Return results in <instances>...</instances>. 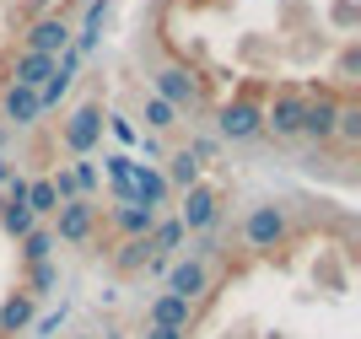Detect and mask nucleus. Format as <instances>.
I'll use <instances>...</instances> for the list:
<instances>
[{"mask_svg": "<svg viewBox=\"0 0 361 339\" xmlns=\"http://www.w3.org/2000/svg\"><path fill=\"white\" fill-rule=\"evenodd\" d=\"M286 237H291V210L286 205H254L248 210V221H243V248L248 253H275V248H286Z\"/></svg>", "mask_w": 361, "mask_h": 339, "instance_id": "obj_1", "label": "nucleus"}, {"mask_svg": "<svg viewBox=\"0 0 361 339\" xmlns=\"http://www.w3.org/2000/svg\"><path fill=\"white\" fill-rule=\"evenodd\" d=\"M151 87H157V97H162L167 108H178V113L205 108V81H200L189 65H157V70H151Z\"/></svg>", "mask_w": 361, "mask_h": 339, "instance_id": "obj_2", "label": "nucleus"}, {"mask_svg": "<svg viewBox=\"0 0 361 339\" xmlns=\"http://www.w3.org/2000/svg\"><path fill=\"white\" fill-rule=\"evenodd\" d=\"M216 130H221V140H254V135H264V108L243 92V97L216 108Z\"/></svg>", "mask_w": 361, "mask_h": 339, "instance_id": "obj_3", "label": "nucleus"}, {"mask_svg": "<svg viewBox=\"0 0 361 339\" xmlns=\"http://www.w3.org/2000/svg\"><path fill=\"white\" fill-rule=\"evenodd\" d=\"M216 221H221V189H211V183L183 189V210H178L183 232H211Z\"/></svg>", "mask_w": 361, "mask_h": 339, "instance_id": "obj_4", "label": "nucleus"}, {"mask_svg": "<svg viewBox=\"0 0 361 339\" xmlns=\"http://www.w3.org/2000/svg\"><path fill=\"white\" fill-rule=\"evenodd\" d=\"M92 232H97V205H92V199L75 194V199H65V205L54 210V237H60V242H75V248H81V242H92Z\"/></svg>", "mask_w": 361, "mask_h": 339, "instance_id": "obj_5", "label": "nucleus"}, {"mask_svg": "<svg viewBox=\"0 0 361 339\" xmlns=\"http://www.w3.org/2000/svg\"><path fill=\"white\" fill-rule=\"evenodd\" d=\"M307 108H302V135L318 140V146H329L334 140V124H340V97L334 92H302Z\"/></svg>", "mask_w": 361, "mask_h": 339, "instance_id": "obj_6", "label": "nucleus"}, {"mask_svg": "<svg viewBox=\"0 0 361 339\" xmlns=\"http://www.w3.org/2000/svg\"><path fill=\"white\" fill-rule=\"evenodd\" d=\"M302 108H307L302 92H275V103L264 108V135H275V140H297V135H302Z\"/></svg>", "mask_w": 361, "mask_h": 339, "instance_id": "obj_7", "label": "nucleus"}, {"mask_svg": "<svg viewBox=\"0 0 361 339\" xmlns=\"http://www.w3.org/2000/svg\"><path fill=\"white\" fill-rule=\"evenodd\" d=\"M103 118H108L103 103H81L71 118H65V146H71L75 156H87V151L103 140Z\"/></svg>", "mask_w": 361, "mask_h": 339, "instance_id": "obj_8", "label": "nucleus"}, {"mask_svg": "<svg viewBox=\"0 0 361 339\" xmlns=\"http://www.w3.org/2000/svg\"><path fill=\"white\" fill-rule=\"evenodd\" d=\"M205 291H211V264H205V259H183V264L167 269V296H178V302H200Z\"/></svg>", "mask_w": 361, "mask_h": 339, "instance_id": "obj_9", "label": "nucleus"}, {"mask_svg": "<svg viewBox=\"0 0 361 339\" xmlns=\"http://www.w3.org/2000/svg\"><path fill=\"white\" fill-rule=\"evenodd\" d=\"M22 49H32V54H49V59H60L65 49H71V27H65L60 16H38L27 27V44Z\"/></svg>", "mask_w": 361, "mask_h": 339, "instance_id": "obj_10", "label": "nucleus"}, {"mask_svg": "<svg viewBox=\"0 0 361 339\" xmlns=\"http://www.w3.org/2000/svg\"><path fill=\"white\" fill-rule=\"evenodd\" d=\"M167 178L157 173V167H146V162H135V173H130V205H146V210H157V205H167Z\"/></svg>", "mask_w": 361, "mask_h": 339, "instance_id": "obj_11", "label": "nucleus"}, {"mask_svg": "<svg viewBox=\"0 0 361 339\" xmlns=\"http://www.w3.org/2000/svg\"><path fill=\"white\" fill-rule=\"evenodd\" d=\"M49 75H54V59H49V54H32V49H22V54L11 59V87H32V92H38Z\"/></svg>", "mask_w": 361, "mask_h": 339, "instance_id": "obj_12", "label": "nucleus"}, {"mask_svg": "<svg viewBox=\"0 0 361 339\" xmlns=\"http://www.w3.org/2000/svg\"><path fill=\"white\" fill-rule=\"evenodd\" d=\"M146 323H157V328H189V323H195V302H178V296L162 291L157 302H151Z\"/></svg>", "mask_w": 361, "mask_h": 339, "instance_id": "obj_13", "label": "nucleus"}, {"mask_svg": "<svg viewBox=\"0 0 361 339\" xmlns=\"http://www.w3.org/2000/svg\"><path fill=\"white\" fill-rule=\"evenodd\" d=\"M6 124H16V130H22V124H38V118H44V108H38V92L32 87H6Z\"/></svg>", "mask_w": 361, "mask_h": 339, "instance_id": "obj_14", "label": "nucleus"}, {"mask_svg": "<svg viewBox=\"0 0 361 339\" xmlns=\"http://www.w3.org/2000/svg\"><path fill=\"white\" fill-rule=\"evenodd\" d=\"M146 264H151V237H124L114 248V269L119 275H140Z\"/></svg>", "mask_w": 361, "mask_h": 339, "instance_id": "obj_15", "label": "nucleus"}, {"mask_svg": "<svg viewBox=\"0 0 361 339\" xmlns=\"http://www.w3.org/2000/svg\"><path fill=\"white\" fill-rule=\"evenodd\" d=\"M167 189H195V183H200V162H195V156H189V146H178V151H173V156H167Z\"/></svg>", "mask_w": 361, "mask_h": 339, "instance_id": "obj_16", "label": "nucleus"}, {"mask_svg": "<svg viewBox=\"0 0 361 339\" xmlns=\"http://www.w3.org/2000/svg\"><path fill=\"white\" fill-rule=\"evenodd\" d=\"M114 226H119L124 237H146L151 226H157V210H146V205H114Z\"/></svg>", "mask_w": 361, "mask_h": 339, "instance_id": "obj_17", "label": "nucleus"}, {"mask_svg": "<svg viewBox=\"0 0 361 339\" xmlns=\"http://www.w3.org/2000/svg\"><path fill=\"white\" fill-rule=\"evenodd\" d=\"M32 323V296H6L0 302V334H16V328H27Z\"/></svg>", "mask_w": 361, "mask_h": 339, "instance_id": "obj_18", "label": "nucleus"}, {"mask_svg": "<svg viewBox=\"0 0 361 339\" xmlns=\"http://www.w3.org/2000/svg\"><path fill=\"white\" fill-rule=\"evenodd\" d=\"M146 237H151V253H157V259H167V253L183 242V226H178V216H157V226H151Z\"/></svg>", "mask_w": 361, "mask_h": 339, "instance_id": "obj_19", "label": "nucleus"}, {"mask_svg": "<svg viewBox=\"0 0 361 339\" xmlns=\"http://www.w3.org/2000/svg\"><path fill=\"white\" fill-rule=\"evenodd\" d=\"M27 210H32V221L60 210V194H54V183H49V178H27Z\"/></svg>", "mask_w": 361, "mask_h": 339, "instance_id": "obj_20", "label": "nucleus"}, {"mask_svg": "<svg viewBox=\"0 0 361 339\" xmlns=\"http://www.w3.org/2000/svg\"><path fill=\"white\" fill-rule=\"evenodd\" d=\"M0 226H6V232L22 242V237H27L38 221H32V210H27V205H0Z\"/></svg>", "mask_w": 361, "mask_h": 339, "instance_id": "obj_21", "label": "nucleus"}, {"mask_svg": "<svg viewBox=\"0 0 361 339\" xmlns=\"http://www.w3.org/2000/svg\"><path fill=\"white\" fill-rule=\"evenodd\" d=\"M334 140H345V146H361V108H356V103H340V124H334Z\"/></svg>", "mask_w": 361, "mask_h": 339, "instance_id": "obj_22", "label": "nucleus"}, {"mask_svg": "<svg viewBox=\"0 0 361 339\" xmlns=\"http://www.w3.org/2000/svg\"><path fill=\"white\" fill-rule=\"evenodd\" d=\"M49 248H54V232H44V226H32V232L22 237V259H27V264H44Z\"/></svg>", "mask_w": 361, "mask_h": 339, "instance_id": "obj_23", "label": "nucleus"}, {"mask_svg": "<svg viewBox=\"0 0 361 339\" xmlns=\"http://www.w3.org/2000/svg\"><path fill=\"white\" fill-rule=\"evenodd\" d=\"M173 124H178V108H167L162 97L151 92V97H146V130H157V135H162V130H173Z\"/></svg>", "mask_w": 361, "mask_h": 339, "instance_id": "obj_24", "label": "nucleus"}, {"mask_svg": "<svg viewBox=\"0 0 361 339\" xmlns=\"http://www.w3.org/2000/svg\"><path fill=\"white\" fill-rule=\"evenodd\" d=\"M54 281H60V269L49 264V259H44V264H27V296H49Z\"/></svg>", "mask_w": 361, "mask_h": 339, "instance_id": "obj_25", "label": "nucleus"}, {"mask_svg": "<svg viewBox=\"0 0 361 339\" xmlns=\"http://www.w3.org/2000/svg\"><path fill=\"white\" fill-rule=\"evenodd\" d=\"M49 183H54V194H60V205H65V199H75V178L65 173V167H60L54 178H49Z\"/></svg>", "mask_w": 361, "mask_h": 339, "instance_id": "obj_26", "label": "nucleus"}, {"mask_svg": "<svg viewBox=\"0 0 361 339\" xmlns=\"http://www.w3.org/2000/svg\"><path fill=\"white\" fill-rule=\"evenodd\" d=\"M65 323V302H60V312H49V318H38V339H49L54 328Z\"/></svg>", "mask_w": 361, "mask_h": 339, "instance_id": "obj_27", "label": "nucleus"}, {"mask_svg": "<svg viewBox=\"0 0 361 339\" xmlns=\"http://www.w3.org/2000/svg\"><path fill=\"white\" fill-rule=\"evenodd\" d=\"M103 124H108V130H114V135H119L124 146H130V140H135V124H130V118H103Z\"/></svg>", "mask_w": 361, "mask_h": 339, "instance_id": "obj_28", "label": "nucleus"}, {"mask_svg": "<svg viewBox=\"0 0 361 339\" xmlns=\"http://www.w3.org/2000/svg\"><path fill=\"white\" fill-rule=\"evenodd\" d=\"M140 339H189V328H157V323H146V334Z\"/></svg>", "mask_w": 361, "mask_h": 339, "instance_id": "obj_29", "label": "nucleus"}, {"mask_svg": "<svg viewBox=\"0 0 361 339\" xmlns=\"http://www.w3.org/2000/svg\"><path fill=\"white\" fill-rule=\"evenodd\" d=\"M334 22H340V27H350V22H356V6H350V0H340V6H334Z\"/></svg>", "mask_w": 361, "mask_h": 339, "instance_id": "obj_30", "label": "nucleus"}, {"mask_svg": "<svg viewBox=\"0 0 361 339\" xmlns=\"http://www.w3.org/2000/svg\"><path fill=\"white\" fill-rule=\"evenodd\" d=\"M11 173H16V167H11V162H6V156H0V183H6V178H11Z\"/></svg>", "mask_w": 361, "mask_h": 339, "instance_id": "obj_31", "label": "nucleus"}, {"mask_svg": "<svg viewBox=\"0 0 361 339\" xmlns=\"http://www.w3.org/2000/svg\"><path fill=\"white\" fill-rule=\"evenodd\" d=\"M0 146H6V124H0Z\"/></svg>", "mask_w": 361, "mask_h": 339, "instance_id": "obj_32", "label": "nucleus"}, {"mask_svg": "<svg viewBox=\"0 0 361 339\" xmlns=\"http://www.w3.org/2000/svg\"><path fill=\"white\" fill-rule=\"evenodd\" d=\"M75 339H92V334H75Z\"/></svg>", "mask_w": 361, "mask_h": 339, "instance_id": "obj_33", "label": "nucleus"}]
</instances>
